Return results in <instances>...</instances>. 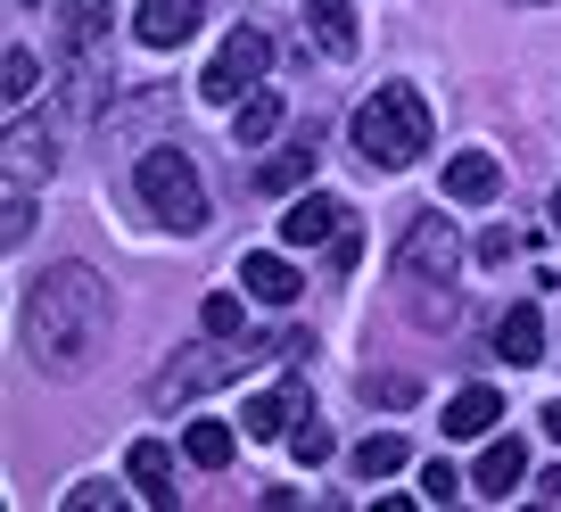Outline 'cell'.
<instances>
[{
	"label": "cell",
	"mask_w": 561,
	"mask_h": 512,
	"mask_svg": "<svg viewBox=\"0 0 561 512\" xmlns=\"http://www.w3.org/2000/svg\"><path fill=\"white\" fill-rule=\"evenodd\" d=\"M471 488H479V496H495V504H504L512 488H528V446H520V439H495V446H479V463H471Z\"/></svg>",
	"instance_id": "cell-10"
},
{
	"label": "cell",
	"mask_w": 561,
	"mask_h": 512,
	"mask_svg": "<svg viewBox=\"0 0 561 512\" xmlns=\"http://www.w3.org/2000/svg\"><path fill=\"white\" fill-rule=\"evenodd\" d=\"M455 265H462L455 224H446V215H413V224H404V248H397V273L421 289V282H446Z\"/></svg>",
	"instance_id": "cell-6"
},
{
	"label": "cell",
	"mask_w": 561,
	"mask_h": 512,
	"mask_svg": "<svg viewBox=\"0 0 561 512\" xmlns=\"http://www.w3.org/2000/svg\"><path fill=\"white\" fill-rule=\"evenodd\" d=\"M264 67H273V42H264L256 25H231V34L215 42L207 75H198V100H215V107H240L248 91L264 83Z\"/></svg>",
	"instance_id": "cell-5"
},
{
	"label": "cell",
	"mask_w": 561,
	"mask_h": 512,
	"mask_svg": "<svg viewBox=\"0 0 561 512\" xmlns=\"http://www.w3.org/2000/svg\"><path fill=\"white\" fill-rule=\"evenodd\" d=\"M107 42V0H58V50L91 58Z\"/></svg>",
	"instance_id": "cell-13"
},
{
	"label": "cell",
	"mask_w": 561,
	"mask_h": 512,
	"mask_svg": "<svg viewBox=\"0 0 561 512\" xmlns=\"http://www.w3.org/2000/svg\"><path fill=\"white\" fill-rule=\"evenodd\" d=\"M133 191H140V207H149V224H165V231L207 224V182H198V166L182 158V149H149L140 174H133Z\"/></svg>",
	"instance_id": "cell-3"
},
{
	"label": "cell",
	"mask_w": 561,
	"mask_h": 512,
	"mask_svg": "<svg viewBox=\"0 0 561 512\" xmlns=\"http://www.w3.org/2000/svg\"><path fill=\"white\" fill-rule=\"evenodd\" d=\"M116 512L124 504V488H116V479H75V488H67V512Z\"/></svg>",
	"instance_id": "cell-26"
},
{
	"label": "cell",
	"mask_w": 561,
	"mask_h": 512,
	"mask_svg": "<svg viewBox=\"0 0 561 512\" xmlns=\"http://www.w3.org/2000/svg\"><path fill=\"white\" fill-rule=\"evenodd\" d=\"M421 496H430V504L462 496V471H455V463H421Z\"/></svg>",
	"instance_id": "cell-29"
},
{
	"label": "cell",
	"mask_w": 561,
	"mask_h": 512,
	"mask_svg": "<svg viewBox=\"0 0 561 512\" xmlns=\"http://www.w3.org/2000/svg\"><path fill=\"white\" fill-rule=\"evenodd\" d=\"M198 18H207V0H140L133 34L149 42V50H182V42L198 34Z\"/></svg>",
	"instance_id": "cell-7"
},
{
	"label": "cell",
	"mask_w": 561,
	"mask_h": 512,
	"mask_svg": "<svg viewBox=\"0 0 561 512\" xmlns=\"http://www.w3.org/2000/svg\"><path fill=\"white\" fill-rule=\"evenodd\" d=\"M446 198H462V207H488V198H504V166H495L488 149H462V158L446 166Z\"/></svg>",
	"instance_id": "cell-12"
},
{
	"label": "cell",
	"mask_w": 561,
	"mask_h": 512,
	"mask_svg": "<svg viewBox=\"0 0 561 512\" xmlns=\"http://www.w3.org/2000/svg\"><path fill=\"white\" fill-rule=\"evenodd\" d=\"M528 9H545V0H528Z\"/></svg>",
	"instance_id": "cell-34"
},
{
	"label": "cell",
	"mask_w": 561,
	"mask_h": 512,
	"mask_svg": "<svg viewBox=\"0 0 561 512\" xmlns=\"http://www.w3.org/2000/svg\"><path fill=\"white\" fill-rule=\"evenodd\" d=\"M256 355H273V339H264V331H240V339H215L207 331V348H191V355L165 364L158 397H198V389H215V380H231V372H248Z\"/></svg>",
	"instance_id": "cell-4"
},
{
	"label": "cell",
	"mask_w": 561,
	"mask_h": 512,
	"mask_svg": "<svg viewBox=\"0 0 561 512\" xmlns=\"http://www.w3.org/2000/svg\"><path fill=\"white\" fill-rule=\"evenodd\" d=\"M545 430H553V439H561V397H553V406H545Z\"/></svg>",
	"instance_id": "cell-32"
},
{
	"label": "cell",
	"mask_w": 561,
	"mask_h": 512,
	"mask_svg": "<svg viewBox=\"0 0 561 512\" xmlns=\"http://www.w3.org/2000/svg\"><path fill=\"white\" fill-rule=\"evenodd\" d=\"M364 397H371V406H413V397H421V380H413V372H371V380H364Z\"/></svg>",
	"instance_id": "cell-24"
},
{
	"label": "cell",
	"mask_w": 561,
	"mask_h": 512,
	"mask_svg": "<svg viewBox=\"0 0 561 512\" xmlns=\"http://www.w3.org/2000/svg\"><path fill=\"white\" fill-rule=\"evenodd\" d=\"M355 257H364V231L339 224V240H331V273H355Z\"/></svg>",
	"instance_id": "cell-30"
},
{
	"label": "cell",
	"mask_w": 561,
	"mask_h": 512,
	"mask_svg": "<svg viewBox=\"0 0 561 512\" xmlns=\"http://www.w3.org/2000/svg\"><path fill=\"white\" fill-rule=\"evenodd\" d=\"M198 322H207L215 339H240V331H248V315H240V298H231V289H215V298L198 306Z\"/></svg>",
	"instance_id": "cell-23"
},
{
	"label": "cell",
	"mask_w": 561,
	"mask_h": 512,
	"mask_svg": "<svg viewBox=\"0 0 561 512\" xmlns=\"http://www.w3.org/2000/svg\"><path fill=\"white\" fill-rule=\"evenodd\" d=\"M512 248H520V240H512V231H504V224H495V231H488V240H479V265H504Z\"/></svg>",
	"instance_id": "cell-31"
},
{
	"label": "cell",
	"mask_w": 561,
	"mask_h": 512,
	"mask_svg": "<svg viewBox=\"0 0 561 512\" xmlns=\"http://www.w3.org/2000/svg\"><path fill=\"white\" fill-rule=\"evenodd\" d=\"M25 231H34V198H25V182H9V224H0V240L25 248Z\"/></svg>",
	"instance_id": "cell-27"
},
{
	"label": "cell",
	"mask_w": 561,
	"mask_h": 512,
	"mask_svg": "<svg viewBox=\"0 0 561 512\" xmlns=\"http://www.w3.org/2000/svg\"><path fill=\"white\" fill-rule=\"evenodd\" d=\"M306 413H314V406H306V380H280V389H264V397L240 406V430H248V439H280V430H298Z\"/></svg>",
	"instance_id": "cell-8"
},
{
	"label": "cell",
	"mask_w": 561,
	"mask_h": 512,
	"mask_svg": "<svg viewBox=\"0 0 561 512\" xmlns=\"http://www.w3.org/2000/svg\"><path fill=\"white\" fill-rule=\"evenodd\" d=\"M339 224H347V215H339L331 198H298V207L280 215V240L289 248H322V240H339Z\"/></svg>",
	"instance_id": "cell-17"
},
{
	"label": "cell",
	"mask_w": 561,
	"mask_h": 512,
	"mask_svg": "<svg viewBox=\"0 0 561 512\" xmlns=\"http://www.w3.org/2000/svg\"><path fill=\"white\" fill-rule=\"evenodd\" d=\"M347 133H355V158L364 166H388V174H397V166H413L421 149H430L438 116H430V100H421L413 83H380L364 107H355Z\"/></svg>",
	"instance_id": "cell-2"
},
{
	"label": "cell",
	"mask_w": 561,
	"mask_h": 512,
	"mask_svg": "<svg viewBox=\"0 0 561 512\" xmlns=\"http://www.w3.org/2000/svg\"><path fill=\"white\" fill-rule=\"evenodd\" d=\"M182 455H191L198 471H224V463H231V430H224V422H191V439H182Z\"/></svg>",
	"instance_id": "cell-22"
},
{
	"label": "cell",
	"mask_w": 561,
	"mask_h": 512,
	"mask_svg": "<svg viewBox=\"0 0 561 512\" xmlns=\"http://www.w3.org/2000/svg\"><path fill=\"white\" fill-rule=\"evenodd\" d=\"M107 339V282L91 265H50L25 289V355L42 372H83Z\"/></svg>",
	"instance_id": "cell-1"
},
{
	"label": "cell",
	"mask_w": 561,
	"mask_h": 512,
	"mask_svg": "<svg viewBox=\"0 0 561 512\" xmlns=\"http://www.w3.org/2000/svg\"><path fill=\"white\" fill-rule=\"evenodd\" d=\"M124 471H133V496H140V504L174 512V455H165L158 439H133V455H124Z\"/></svg>",
	"instance_id": "cell-11"
},
{
	"label": "cell",
	"mask_w": 561,
	"mask_h": 512,
	"mask_svg": "<svg viewBox=\"0 0 561 512\" xmlns=\"http://www.w3.org/2000/svg\"><path fill=\"white\" fill-rule=\"evenodd\" d=\"M289 455H298V463H322V455H331V430H322L314 413H306V422L289 430Z\"/></svg>",
	"instance_id": "cell-28"
},
{
	"label": "cell",
	"mask_w": 561,
	"mask_h": 512,
	"mask_svg": "<svg viewBox=\"0 0 561 512\" xmlns=\"http://www.w3.org/2000/svg\"><path fill=\"white\" fill-rule=\"evenodd\" d=\"M50 166H58V149L42 141L34 124H9V182H25V191H34V182H50Z\"/></svg>",
	"instance_id": "cell-19"
},
{
	"label": "cell",
	"mask_w": 561,
	"mask_h": 512,
	"mask_svg": "<svg viewBox=\"0 0 561 512\" xmlns=\"http://www.w3.org/2000/svg\"><path fill=\"white\" fill-rule=\"evenodd\" d=\"M306 174H314V141H289V149H280V158H264L256 191H264V198H280V191H298Z\"/></svg>",
	"instance_id": "cell-21"
},
{
	"label": "cell",
	"mask_w": 561,
	"mask_h": 512,
	"mask_svg": "<svg viewBox=\"0 0 561 512\" xmlns=\"http://www.w3.org/2000/svg\"><path fill=\"white\" fill-rule=\"evenodd\" d=\"M280 116H289V107H280L273 100V91H248V100H240V116H231V149H264V141H273V133H280Z\"/></svg>",
	"instance_id": "cell-18"
},
{
	"label": "cell",
	"mask_w": 561,
	"mask_h": 512,
	"mask_svg": "<svg viewBox=\"0 0 561 512\" xmlns=\"http://www.w3.org/2000/svg\"><path fill=\"white\" fill-rule=\"evenodd\" d=\"M240 289H248V298H264V306H289L306 282H298V265H289L280 248H248V257H240Z\"/></svg>",
	"instance_id": "cell-9"
},
{
	"label": "cell",
	"mask_w": 561,
	"mask_h": 512,
	"mask_svg": "<svg viewBox=\"0 0 561 512\" xmlns=\"http://www.w3.org/2000/svg\"><path fill=\"white\" fill-rule=\"evenodd\" d=\"M404 463H413V446H404L397 430H371V439L355 446V479H364V488H371V479H397Z\"/></svg>",
	"instance_id": "cell-20"
},
{
	"label": "cell",
	"mask_w": 561,
	"mask_h": 512,
	"mask_svg": "<svg viewBox=\"0 0 561 512\" xmlns=\"http://www.w3.org/2000/svg\"><path fill=\"white\" fill-rule=\"evenodd\" d=\"M495 355H504V364H537L545 355V315L537 306H504V315H495Z\"/></svg>",
	"instance_id": "cell-15"
},
{
	"label": "cell",
	"mask_w": 561,
	"mask_h": 512,
	"mask_svg": "<svg viewBox=\"0 0 561 512\" xmlns=\"http://www.w3.org/2000/svg\"><path fill=\"white\" fill-rule=\"evenodd\" d=\"M495 422H504V389H488V380L462 389L455 406H446V439H488Z\"/></svg>",
	"instance_id": "cell-16"
},
{
	"label": "cell",
	"mask_w": 561,
	"mask_h": 512,
	"mask_svg": "<svg viewBox=\"0 0 561 512\" xmlns=\"http://www.w3.org/2000/svg\"><path fill=\"white\" fill-rule=\"evenodd\" d=\"M0 83H9V100H34L42 58H34V50H9V58H0Z\"/></svg>",
	"instance_id": "cell-25"
},
{
	"label": "cell",
	"mask_w": 561,
	"mask_h": 512,
	"mask_svg": "<svg viewBox=\"0 0 561 512\" xmlns=\"http://www.w3.org/2000/svg\"><path fill=\"white\" fill-rule=\"evenodd\" d=\"M553 224H561V191H553Z\"/></svg>",
	"instance_id": "cell-33"
},
{
	"label": "cell",
	"mask_w": 561,
	"mask_h": 512,
	"mask_svg": "<svg viewBox=\"0 0 561 512\" xmlns=\"http://www.w3.org/2000/svg\"><path fill=\"white\" fill-rule=\"evenodd\" d=\"M322 58H355V0H298Z\"/></svg>",
	"instance_id": "cell-14"
}]
</instances>
